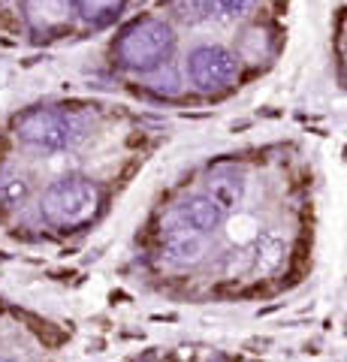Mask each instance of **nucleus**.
<instances>
[{"label": "nucleus", "instance_id": "1", "mask_svg": "<svg viewBox=\"0 0 347 362\" xmlns=\"http://www.w3.org/2000/svg\"><path fill=\"white\" fill-rule=\"evenodd\" d=\"M317 173L296 139L199 157L148 202L127 272L170 305H254L302 287L317 257Z\"/></svg>", "mask_w": 347, "mask_h": 362}, {"label": "nucleus", "instance_id": "2", "mask_svg": "<svg viewBox=\"0 0 347 362\" xmlns=\"http://www.w3.org/2000/svg\"><path fill=\"white\" fill-rule=\"evenodd\" d=\"M170 139L154 109L103 94L40 97L0 118V239L61 251L100 230Z\"/></svg>", "mask_w": 347, "mask_h": 362}, {"label": "nucleus", "instance_id": "3", "mask_svg": "<svg viewBox=\"0 0 347 362\" xmlns=\"http://www.w3.org/2000/svg\"><path fill=\"white\" fill-rule=\"evenodd\" d=\"M290 0H154L106 37L100 73L145 109H215L281 64Z\"/></svg>", "mask_w": 347, "mask_h": 362}, {"label": "nucleus", "instance_id": "4", "mask_svg": "<svg viewBox=\"0 0 347 362\" xmlns=\"http://www.w3.org/2000/svg\"><path fill=\"white\" fill-rule=\"evenodd\" d=\"M133 0H0V42L46 52L109 37Z\"/></svg>", "mask_w": 347, "mask_h": 362}, {"label": "nucleus", "instance_id": "5", "mask_svg": "<svg viewBox=\"0 0 347 362\" xmlns=\"http://www.w3.org/2000/svg\"><path fill=\"white\" fill-rule=\"evenodd\" d=\"M73 329L61 317L0 296V362H66Z\"/></svg>", "mask_w": 347, "mask_h": 362}, {"label": "nucleus", "instance_id": "6", "mask_svg": "<svg viewBox=\"0 0 347 362\" xmlns=\"http://www.w3.org/2000/svg\"><path fill=\"white\" fill-rule=\"evenodd\" d=\"M124 362H266L239 347L211 344V341H172L136 350Z\"/></svg>", "mask_w": 347, "mask_h": 362}, {"label": "nucleus", "instance_id": "7", "mask_svg": "<svg viewBox=\"0 0 347 362\" xmlns=\"http://www.w3.org/2000/svg\"><path fill=\"white\" fill-rule=\"evenodd\" d=\"M329 64L341 90H347V0H335L329 25Z\"/></svg>", "mask_w": 347, "mask_h": 362}]
</instances>
